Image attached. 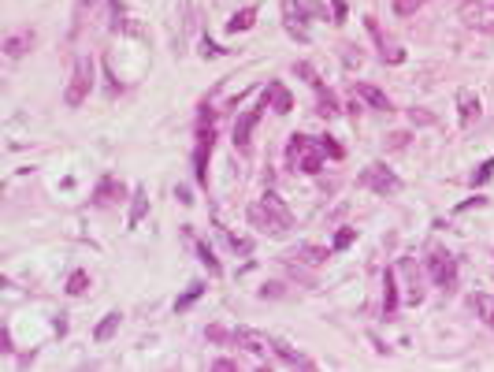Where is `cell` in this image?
<instances>
[{"instance_id": "obj_37", "label": "cell", "mask_w": 494, "mask_h": 372, "mask_svg": "<svg viewBox=\"0 0 494 372\" xmlns=\"http://www.w3.org/2000/svg\"><path fill=\"white\" fill-rule=\"evenodd\" d=\"M212 369H216V372H238V361H231V358H216Z\"/></svg>"}, {"instance_id": "obj_10", "label": "cell", "mask_w": 494, "mask_h": 372, "mask_svg": "<svg viewBox=\"0 0 494 372\" xmlns=\"http://www.w3.org/2000/svg\"><path fill=\"white\" fill-rule=\"evenodd\" d=\"M480 112H483L480 97H475L472 89H461V94H457V123H461V127H472L475 120H480Z\"/></svg>"}, {"instance_id": "obj_11", "label": "cell", "mask_w": 494, "mask_h": 372, "mask_svg": "<svg viewBox=\"0 0 494 372\" xmlns=\"http://www.w3.org/2000/svg\"><path fill=\"white\" fill-rule=\"evenodd\" d=\"M38 45V34L34 30H19V34H12V38H4V56L8 60H19V56H26V52Z\"/></svg>"}, {"instance_id": "obj_16", "label": "cell", "mask_w": 494, "mask_h": 372, "mask_svg": "<svg viewBox=\"0 0 494 372\" xmlns=\"http://www.w3.org/2000/svg\"><path fill=\"white\" fill-rule=\"evenodd\" d=\"M287 261H301V265L319 268V265H327V261H331V250H327V246H297Z\"/></svg>"}, {"instance_id": "obj_5", "label": "cell", "mask_w": 494, "mask_h": 372, "mask_svg": "<svg viewBox=\"0 0 494 372\" xmlns=\"http://www.w3.org/2000/svg\"><path fill=\"white\" fill-rule=\"evenodd\" d=\"M427 276H431L442 290H453L457 287V257L435 246L431 253H427Z\"/></svg>"}, {"instance_id": "obj_42", "label": "cell", "mask_w": 494, "mask_h": 372, "mask_svg": "<svg viewBox=\"0 0 494 372\" xmlns=\"http://www.w3.org/2000/svg\"><path fill=\"white\" fill-rule=\"evenodd\" d=\"M0 347H4V353H12V350H15V347H12V331H8V328L0 331Z\"/></svg>"}, {"instance_id": "obj_25", "label": "cell", "mask_w": 494, "mask_h": 372, "mask_svg": "<svg viewBox=\"0 0 494 372\" xmlns=\"http://www.w3.org/2000/svg\"><path fill=\"white\" fill-rule=\"evenodd\" d=\"M197 257H201V265L208 268V276H212V279H219V276H223V265H219V261H216V253L208 250L205 242H197Z\"/></svg>"}, {"instance_id": "obj_13", "label": "cell", "mask_w": 494, "mask_h": 372, "mask_svg": "<svg viewBox=\"0 0 494 372\" xmlns=\"http://www.w3.org/2000/svg\"><path fill=\"white\" fill-rule=\"evenodd\" d=\"M364 26H368V34L376 38V45L383 49V60H387V63H405V52H401L398 45H387V38H383V30H379V23L372 19V15H364Z\"/></svg>"}, {"instance_id": "obj_35", "label": "cell", "mask_w": 494, "mask_h": 372, "mask_svg": "<svg viewBox=\"0 0 494 372\" xmlns=\"http://www.w3.org/2000/svg\"><path fill=\"white\" fill-rule=\"evenodd\" d=\"M331 23H346V0H331Z\"/></svg>"}, {"instance_id": "obj_4", "label": "cell", "mask_w": 494, "mask_h": 372, "mask_svg": "<svg viewBox=\"0 0 494 372\" xmlns=\"http://www.w3.org/2000/svg\"><path fill=\"white\" fill-rule=\"evenodd\" d=\"M361 186H368L372 194H379V197H394L401 190V179L387 164H368L361 171Z\"/></svg>"}, {"instance_id": "obj_3", "label": "cell", "mask_w": 494, "mask_h": 372, "mask_svg": "<svg viewBox=\"0 0 494 372\" xmlns=\"http://www.w3.org/2000/svg\"><path fill=\"white\" fill-rule=\"evenodd\" d=\"M89 89H93V56H78L75 71H71V83H67V89H63V105L78 108L89 97Z\"/></svg>"}, {"instance_id": "obj_14", "label": "cell", "mask_w": 494, "mask_h": 372, "mask_svg": "<svg viewBox=\"0 0 494 372\" xmlns=\"http://www.w3.org/2000/svg\"><path fill=\"white\" fill-rule=\"evenodd\" d=\"M145 212H149V190H145V186H134V194H131V216H126V231L138 228V223L145 220Z\"/></svg>"}, {"instance_id": "obj_2", "label": "cell", "mask_w": 494, "mask_h": 372, "mask_svg": "<svg viewBox=\"0 0 494 372\" xmlns=\"http://www.w3.org/2000/svg\"><path fill=\"white\" fill-rule=\"evenodd\" d=\"M308 15H319L324 19L327 8L319 4V0H282V26H287V34L301 45H308Z\"/></svg>"}, {"instance_id": "obj_20", "label": "cell", "mask_w": 494, "mask_h": 372, "mask_svg": "<svg viewBox=\"0 0 494 372\" xmlns=\"http://www.w3.org/2000/svg\"><path fill=\"white\" fill-rule=\"evenodd\" d=\"M401 272H405V276H409V294H405V302L409 305H420V302H424V290H420V279H416V268H413V261H401Z\"/></svg>"}, {"instance_id": "obj_34", "label": "cell", "mask_w": 494, "mask_h": 372, "mask_svg": "<svg viewBox=\"0 0 494 372\" xmlns=\"http://www.w3.org/2000/svg\"><path fill=\"white\" fill-rule=\"evenodd\" d=\"M227 242H231V250H234V253H253V242H249V239H242V234H227Z\"/></svg>"}, {"instance_id": "obj_18", "label": "cell", "mask_w": 494, "mask_h": 372, "mask_svg": "<svg viewBox=\"0 0 494 372\" xmlns=\"http://www.w3.org/2000/svg\"><path fill=\"white\" fill-rule=\"evenodd\" d=\"M253 23H257V8H242V12H234L231 19H227V34H245L253 30Z\"/></svg>"}, {"instance_id": "obj_12", "label": "cell", "mask_w": 494, "mask_h": 372, "mask_svg": "<svg viewBox=\"0 0 494 372\" xmlns=\"http://www.w3.org/2000/svg\"><path fill=\"white\" fill-rule=\"evenodd\" d=\"M353 94L361 97V101H368L376 112H394V105H390V97L383 94L379 86H372V83H353Z\"/></svg>"}, {"instance_id": "obj_26", "label": "cell", "mask_w": 494, "mask_h": 372, "mask_svg": "<svg viewBox=\"0 0 494 372\" xmlns=\"http://www.w3.org/2000/svg\"><path fill=\"white\" fill-rule=\"evenodd\" d=\"M308 145H313V142H308L305 134H290V145H287V164H290V168L297 164V157L308 149Z\"/></svg>"}, {"instance_id": "obj_24", "label": "cell", "mask_w": 494, "mask_h": 372, "mask_svg": "<svg viewBox=\"0 0 494 372\" xmlns=\"http://www.w3.org/2000/svg\"><path fill=\"white\" fill-rule=\"evenodd\" d=\"M86 290H89V272L75 268V272L67 276V294H71V298H82Z\"/></svg>"}, {"instance_id": "obj_27", "label": "cell", "mask_w": 494, "mask_h": 372, "mask_svg": "<svg viewBox=\"0 0 494 372\" xmlns=\"http://www.w3.org/2000/svg\"><path fill=\"white\" fill-rule=\"evenodd\" d=\"M491 179H494V157H487V160H483L480 168L472 171V186H487Z\"/></svg>"}, {"instance_id": "obj_40", "label": "cell", "mask_w": 494, "mask_h": 372, "mask_svg": "<svg viewBox=\"0 0 494 372\" xmlns=\"http://www.w3.org/2000/svg\"><path fill=\"white\" fill-rule=\"evenodd\" d=\"M387 142H390V149H405L409 134H405V131H398V134H390V138H387Z\"/></svg>"}, {"instance_id": "obj_28", "label": "cell", "mask_w": 494, "mask_h": 372, "mask_svg": "<svg viewBox=\"0 0 494 372\" xmlns=\"http://www.w3.org/2000/svg\"><path fill=\"white\" fill-rule=\"evenodd\" d=\"M472 305L480 309L483 320H487L491 328H494V298H491V294H475V298H472Z\"/></svg>"}, {"instance_id": "obj_38", "label": "cell", "mask_w": 494, "mask_h": 372, "mask_svg": "<svg viewBox=\"0 0 494 372\" xmlns=\"http://www.w3.org/2000/svg\"><path fill=\"white\" fill-rule=\"evenodd\" d=\"M483 205H487V197H480V194H475V197H469V201H461V205H457V212H469V208H483Z\"/></svg>"}, {"instance_id": "obj_21", "label": "cell", "mask_w": 494, "mask_h": 372, "mask_svg": "<svg viewBox=\"0 0 494 372\" xmlns=\"http://www.w3.org/2000/svg\"><path fill=\"white\" fill-rule=\"evenodd\" d=\"M316 97H319V101H316V116H324V120H335V116H338V97L331 94V89H324V86L316 89Z\"/></svg>"}, {"instance_id": "obj_23", "label": "cell", "mask_w": 494, "mask_h": 372, "mask_svg": "<svg viewBox=\"0 0 494 372\" xmlns=\"http://www.w3.org/2000/svg\"><path fill=\"white\" fill-rule=\"evenodd\" d=\"M201 294H205V283H201V279H194V283L186 287V294H182V298H175V313H186V309H190V305L197 302Z\"/></svg>"}, {"instance_id": "obj_19", "label": "cell", "mask_w": 494, "mask_h": 372, "mask_svg": "<svg viewBox=\"0 0 494 372\" xmlns=\"http://www.w3.org/2000/svg\"><path fill=\"white\" fill-rule=\"evenodd\" d=\"M119 324H123V313H119V309L104 313V316H100V324H97V331H93V339H97V342H108V339L119 331Z\"/></svg>"}, {"instance_id": "obj_43", "label": "cell", "mask_w": 494, "mask_h": 372, "mask_svg": "<svg viewBox=\"0 0 494 372\" xmlns=\"http://www.w3.org/2000/svg\"><path fill=\"white\" fill-rule=\"evenodd\" d=\"M413 123H431V116H424V108H413Z\"/></svg>"}, {"instance_id": "obj_17", "label": "cell", "mask_w": 494, "mask_h": 372, "mask_svg": "<svg viewBox=\"0 0 494 372\" xmlns=\"http://www.w3.org/2000/svg\"><path fill=\"white\" fill-rule=\"evenodd\" d=\"M324 157H327V153L319 149V145H316V149L308 145V149L297 157V164H294V168H297V171H305V175H319V171H324Z\"/></svg>"}, {"instance_id": "obj_41", "label": "cell", "mask_w": 494, "mask_h": 372, "mask_svg": "<svg viewBox=\"0 0 494 372\" xmlns=\"http://www.w3.org/2000/svg\"><path fill=\"white\" fill-rule=\"evenodd\" d=\"M175 197H179L182 205H194V194H190V186H179V190H175Z\"/></svg>"}, {"instance_id": "obj_36", "label": "cell", "mask_w": 494, "mask_h": 372, "mask_svg": "<svg viewBox=\"0 0 494 372\" xmlns=\"http://www.w3.org/2000/svg\"><path fill=\"white\" fill-rule=\"evenodd\" d=\"M208 339H212V342H234V331H223V328H208Z\"/></svg>"}, {"instance_id": "obj_7", "label": "cell", "mask_w": 494, "mask_h": 372, "mask_svg": "<svg viewBox=\"0 0 494 372\" xmlns=\"http://www.w3.org/2000/svg\"><path fill=\"white\" fill-rule=\"evenodd\" d=\"M123 197H126V186L119 183L115 175H104V179L97 183V190H93V205H97V208H108V205L123 201Z\"/></svg>"}, {"instance_id": "obj_44", "label": "cell", "mask_w": 494, "mask_h": 372, "mask_svg": "<svg viewBox=\"0 0 494 372\" xmlns=\"http://www.w3.org/2000/svg\"><path fill=\"white\" fill-rule=\"evenodd\" d=\"M52 328H56V335H67V316H56V324H52Z\"/></svg>"}, {"instance_id": "obj_6", "label": "cell", "mask_w": 494, "mask_h": 372, "mask_svg": "<svg viewBox=\"0 0 494 372\" xmlns=\"http://www.w3.org/2000/svg\"><path fill=\"white\" fill-rule=\"evenodd\" d=\"M268 94H260V101L257 105H253V108H245V112L242 116H238V123H234V149H249V142H253V127H257L260 123V116L264 112H268Z\"/></svg>"}, {"instance_id": "obj_1", "label": "cell", "mask_w": 494, "mask_h": 372, "mask_svg": "<svg viewBox=\"0 0 494 372\" xmlns=\"http://www.w3.org/2000/svg\"><path fill=\"white\" fill-rule=\"evenodd\" d=\"M249 223L264 234H271V239H282L290 228H294V216H290L287 201L276 194V190H264L260 201L249 205Z\"/></svg>"}, {"instance_id": "obj_32", "label": "cell", "mask_w": 494, "mask_h": 372, "mask_svg": "<svg viewBox=\"0 0 494 372\" xmlns=\"http://www.w3.org/2000/svg\"><path fill=\"white\" fill-rule=\"evenodd\" d=\"M201 56H205V60H219V56H227V49H219L212 38H205V41H201Z\"/></svg>"}, {"instance_id": "obj_22", "label": "cell", "mask_w": 494, "mask_h": 372, "mask_svg": "<svg viewBox=\"0 0 494 372\" xmlns=\"http://www.w3.org/2000/svg\"><path fill=\"white\" fill-rule=\"evenodd\" d=\"M383 290H387V294H383V309L387 313H394L398 309V287H394V272H383Z\"/></svg>"}, {"instance_id": "obj_33", "label": "cell", "mask_w": 494, "mask_h": 372, "mask_svg": "<svg viewBox=\"0 0 494 372\" xmlns=\"http://www.w3.org/2000/svg\"><path fill=\"white\" fill-rule=\"evenodd\" d=\"M353 239H357V231L353 228H342V231H338V239H335V250H350Z\"/></svg>"}, {"instance_id": "obj_31", "label": "cell", "mask_w": 494, "mask_h": 372, "mask_svg": "<svg viewBox=\"0 0 494 372\" xmlns=\"http://www.w3.org/2000/svg\"><path fill=\"white\" fill-rule=\"evenodd\" d=\"M424 4H427V0H394V12L401 15V19H409V15H416Z\"/></svg>"}, {"instance_id": "obj_15", "label": "cell", "mask_w": 494, "mask_h": 372, "mask_svg": "<svg viewBox=\"0 0 494 372\" xmlns=\"http://www.w3.org/2000/svg\"><path fill=\"white\" fill-rule=\"evenodd\" d=\"M264 94H268V105H271V112H276V116H287L290 108H294V97H290V89L282 86V83H268Z\"/></svg>"}, {"instance_id": "obj_30", "label": "cell", "mask_w": 494, "mask_h": 372, "mask_svg": "<svg viewBox=\"0 0 494 372\" xmlns=\"http://www.w3.org/2000/svg\"><path fill=\"white\" fill-rule=\"evenodd\" d=\"M294 71H297V75L305 78V83L313 86V89H319V86H324V83H319V75H316V67H313V63H305V60H301V63H294Z\"/></svg>"}, {"instance_id": "obj_29", "label": "cell", "mask_w": 494, "mask_h": 372, "mask_svg": "<svg viewBox=\"0 0 494 372\" xmlns=\"http://www.w3.org/2000/svg\"><path fill=\"white\" fill-rule=\"evenodd\" d=\"M316 145H319V149H324L331 160H342V157H346V149H342V145H338V142L331 138V134H324V138H319Z\"/></svg>"}, {"instance_id": "obj_8", "label": "cell", "mask_w": 494, "mask_h": 372, "mask_svg": "<svg viewBox=\"0 0 494 372\" xmlns=\"http://www.w3.org/2000/svg\"><path fill=\"white\" fill-rule=\"evenodd\" d=\"M268 347H271V353L282 361V365H297V369H313V361L305 358L301 350H294L287 339H279V335H268Z\"/></svg>"}, {"instance_id": "obj_9", "label": "cell", "mask_w": 494, "mask_h": 372, "mask_svg": "<svg viewBox=\"0 0 494 372\" xmlns=\"http://www.w3.org/2000/svg\"><path fill=\"white\" fill-rule=\"evenodd\" d=\"M234 342H238V347H245V350H249L257 361H264V365H268L271 347H268V339H260L257 331H249V328H234Z\"/></svg>"}, {"instance_id": "obj_39", "label": "cell", "mask_w": 494, "mask_h": 372, "mask_svg": "<svg viewBox=\"0 0 494 372\" xmlns=\"http://www.w3.org/2000/svg\"><path fill=\"white\" fill-rule=\"evenodd\" d=\"M260 298H282V283H264L260 287Z\"/></svg>"}]
</instances>
